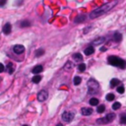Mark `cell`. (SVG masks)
I'll list each match as a JSON object with an SVG mask.
<instances>
[{"mask_svg":"<svg viewBox=\"0 0 126 126\" xmlns=\"http://www.w3.org/2000/svg\"><path fill=\"white\" fill-rule=\"evenodd\" d=\"M117 3V0H114V1L112 2H109V3H106V4H103L102 6L97 8V9H94V11H92L90 13V18L91 19H94V18H98L103 14H106L107 13L109 10H111L115 5H116Z\"/></svg>","mask_w":126,"mask_h":126,"instance_id":"cell-1","label":"cell"},{"mask_svg":"<svg viewBox=\"0 0 126 126\" xmlns=\"http://www.w3.org/2000/svg\"><path fill=\"white\" fill-rule=\"evenodd\" d=\"M107 60H108V63L112 66H116L121 69H124L126 67V62L117 56H109Z\"/></svg>","mask_w":126,"mask_h":126,"instance_id":"cell-2","label":"cell"},{"mask_svg":"<svg viewBox=\"0 0 126 126\" xmlns=\"http://www.w3.org/2000/svg\"><path fill=\"white\" fill-rule=\"evenodd\" d=\"M99 89H100V86H99V83L94 80V79H91L88 81V92L90 94H94L99 92Z\"/></svg>","mask_w":126,"mask_h":126,"instance_id":"cell-3","label":"cell"},{"mask_svg":"<svg viewBox=\"0 0 126 126\" xmlns=\"http://www.w3.org/2000/svg\"><path fill=\"white\" fill-rule=\"evenodd\" d=\"M114 118H115V114L111 112V113H108L106 117L101 118V119H98V122H99V123H108V122L113 121Z\"/></svg>","mask_w":126,"mask_h":126,"instance_id":"cell-4","label":"cell"},{"mask_svg":"<svg viewBox=\"0 0 126 126\" xmlns=\"http://www.w3.org/2000/svg\"><path fill=\"white\" fill-rule=\"evenodd\" d=\"M74 113L71 112V111H65L64 113L62 114V119L63 121L65 122H71L73 120V118H74Z\"/></svg>","mask_w":126,"mask_h":126,"instance_id":"cell-5","label":"cell"},{"mask_svg":"<svg viewBox=\"0 0 126 126\" xmlns=\"http://www.w3.org/2000/svg\"><path fill=\"white\" fill-rule=\"evenodd\" d=\"M47 97H48V93H47L45 90H41V91L38 92V100L39 101H46Z\"/></svg>","mask_w":126,"mask_h":126,"instance_id":"cell-6","label":"cell"},{"mask_svg":"<svg viewBox=\"0 0 126 126\" xmlns=\"http://www.w3.org/2000/svg\"><path fill=\"white\" fill-rule=\"evenodd\" d=\"M13 51L15 52L16 54H22L23 52L25 51V47L22 44H16L13 47Z\"/></svg>","mask_w":126,"mask_h":126,"instance_id":"cell-7","label":"cell"},{"mask_svg":"<svg viewBox=\"0 0 126 126\" xmlns=\"http://www.w3.org/2000/svg\"><path fill=\"white\" fill-rule=\"evenodd\" d=\"M81 112L83 115H85V116H89V115H91L93 113V109L90 107H83L81 109Z\"/></svg>","mask_w":126,"mask_h":126,"instance_id":"cell-8","label":"cell"},{"mask_svg":"<svg viewBox=\"0 0 126 126\" xmlns=\"http://www.w3.org/2000/svg\"><path fill=\"white\" fill-rule=\"evenodd\" d=\"M11 30H12V27H11V24L10 23H7L4 25L3 27V33L5 35H9L10 33H11Z\"/></svg>","mask_w":126,"mask_h":126,"instance_id":"cell-9","label":"cell"},{"mask_svg":"<svg viewBox=\"0 0 126 126\" xmlns=\"http://www.w3.org/2000/svg\"><path fill=\"white\" fill-rule=\"evenodd\" d=\"M86 19H87V16H86V15H79L78 17L75 18L74 22H75L76 24H78V23H83V22H85Z\"/></svg>","mask_w":126,"mask_h":126,"instance_id":"cell-10","label":"cell"},{"mask_svg":"<svg viewBox=\"0 0 126 126\" xmlns=\"http://www.w3.org/2000/svg\"><path fill=\"white\" fill-rule=\"evenodd\" d=\"M43 70H44L43 66H41V65H37V66H35V67L33 68L32 72H33L34 74H39L40 72H43Z\"/></svg>","mask_w":126,"mask_h":126,"instance_id":"cell-11","label":"cell"},{"mask_svg":"<svg viewBox=\"0 0 126 126\" xmlns=\"http://www.w3.org/2000/svg\"><path fill=\"white\" fill-rule=\"evenodd\" d=\"M104 40H106V38H97V39H94L93 43H92V44H93V45H99V44H103Z\"/></svg>","mask_w":126,"mask_h":126,"instance_id":"cell-12","label":"cell"},{"mask_svg":"<svg viewBox=\"0 0 126 126\" xmlns=\"http://www.w3.org/2000/svg\"><path fill=\"white\" fill-rule=\"evenodd\" d=\"M84 52H85L86 55H91V54H93L94 52V48L92 45H91V46H88V47L85 49V51H84Z\"/></svg>","mask_w":126,"mask_h":126,"instance_id":"cell-13","label":"cell"},{"mask_svg":"<svg viewBox=\"0 0 126 126\" xmlns=\"http://www.w3.org/2000/svg\"><path fill=\"white\" fill-rule=\"evenodd\" d=\"M113 39H114V41H116V43H119V41H121V39H122L121 34H120V33H115V34L113 35Z\"/></svg>","mask_w":126,"mask_h":126,"instance_id":"cell-14","label":"cell"},{"mask_svg":"<svg viewBox=\"0 0 126 126\" xmlns=\"http://www.w3.org/2000/svg\"><path fill=\"white\" fill-rule=\"evenodd\" d=\"M89 102H90V104H91L92 107H94V106H97V107H98L100 101H99V100H98V99H96V98H92V99L90 100V101H89Z\"/></svg>","mask_w":126,"mask_h":126,"instance_id":"cell-15","label":"cell"},{"mask_svg":"<svg viewBox=\"0 0 126 126\" xmlns=\"http://www.w3.org/2000/svg\"><path fill=\"white\" fill-rule=\"evenodd\" d=\"M30 26H31V23L29 22L28 20H24V21H22V22L20 23V27L21 28H28Z\"/></svg>","mask_w":126,"mask_h":126,"instance_id":"cell-16","label":"cell"},{"mask_svg":"<svg viewBox=\"0 0 126 126\" xmlns=\"http://www.w3.org/2000/svg\"><path fill=\"white\" fill-rule=\"evenodd\" d=\"M104 110H106V107H104L103 104H99L98 107H97V111L99 113H102Z\"/></svg>","mask_w":126,"mask_h":126,"instance_id":"cell-17","label":"cell"},{"mask_svg":"<svg viewBox=\"0 0 126 126\" xmlns=\"http://www.w3.org/2000/svg\"><path fill=\"white\" fill-rule=\"evenodd\" d=\"M40 80H41V76H39V75H36L35 77H33V79H32L33 83H35V84L39 83V82H40Z\"/></svg>","mask_w":126,"mask_h":126,"instance_id":"cell-18","label":"cell"},{"mask_svg":"<svg viewBox=\"0 0 126 126\" xmlns=\"http://www.w3.org/2000/svg\"><path fill=\"white\" fill-rule=\"evenodd\" d=\"M118 84H119V80L118 79H112L110 81V86L111 87H116V86H118Z\"/></svg>","mask_w":126,"mask_h":126,"instance_id":"cell-19","label":"cell"},{"mask_svg":"<svg viewBox=\"0 0 126 126\" xmlns=\"http://www.w3.org/2000/svg\"><path fill=\"white\" fill-rule=\"evenodd\" d=\"M7 70H8V73L9 74H12V73L14 72V67L12 65V63H8L7 65Z\"/></svg>","mask_w":126,"mask_h":126,"instance_id":"cell-20","label":"cell"},{"mask_svg":"<svg viewBox=\"0 0 126 126\" xmlns=\"http://www.w3.org/2000/svg\"><path fill=\"white\" fill-rule=\"evenodd\" d=\"M81 82H82V78H81V77L76 76V77L74 78V85L78 86V85H80V84H81Z\"/></svg>","mask_w":126,"mask_h":126,"instance_id":"cell-21","label":"cell"},{"mask_svg":"<svg viewBox=\"0 0 126 126\" xmlns=\"http://www.w3.org/2000/svg\"><path fill=\"white\" fill-rule=\"evenodd\" d=\"M73 58H74L75 60H77V61H82L83 60V56L80 53H75L74 55H73Z\"/></svg>","mask_w":126,"mask_h":126,"instance_id":"cell-22","label":"cell"},{"mask_svg":"<svg viewBox=\"0 0 126 126\" xmlns=\"http://www.w3.org/2000/svg\"><path fill=\"white\" fill-rule=\"evenodd\" d=\"M78 70H79L80 72L85 71V70H86V64H85V63H80L79 66H78Z\"/></svg>","mask_w":126,"mask_h":126,"instance_id":"cell-23","label":"cell"},{"mask_svg":"<svg viewBox=\"0 0 126 126\" xmlns=\"http://www.w3.org/2000/svg\"><path fill=\"white\" fill-rule=\"evenodd\" d=\"M44 50L43 49V48H39V49H38L37 51H36V56H41V55H44Z\"/></svg>","mask_w":126,"mask_h":126,"instance_id":"cell-24","label":"cell"},{"mask_svg":"<svg viewBox=\"0 0 126 126\" xmlns=\"http://www.w3.org/2000/svg\"><path fill=\"white\" fill-rule=\"evenodd\" d=\"M106 99H107V101H113V100H114V94H113L112 93L107 94V97H106Z\"/></svg>","mask_w":126,"mask_h":126,"instance_id":"cell-25","label":"cell"},{"mask_svg":"<svg viewBox=\"0 0 126 126\" xmlns=\"http://www.w3.org/2000/svg\"><path fill=\"white\" fill-rule=\"evenodd\" d=\"M120 107H121V103H120V102H114V103L112 104V109L116 110V109L120 108Z\"/></svg>","mask_w":126,"mask_h":126,"instance_id":"cell-26","label":"cell"},{"mask_svg":"<svg viewBox=\"0 0 126 126\" xmlns=\"http://www.w3.org/2000/svg\"><path fill=\"white\" fill-rule=\"evenodd\" d=\"M120 122H121L122 124H126V114H125V113L121 114V116H120Z\"/></svg>","mask_w":126,"mask_h":126,"instance_id":"cell-27","label":"cell"},{"mask_svg":"<svg viewBox=\"0 0 126 126\" xmlns=\"http://www.w3.org/2000/svg\"><path fill=\"white\" fill-rule=\"evenodd\" d=\"M117 92L120 93V94H123V93H124V87H123V86L118 87V88H117Z\"/></svg>","mask_w":126,"mask_h":126,"instance_id":"cell-28","label":"cell"},{"mask_svg":"<svg viewBox=\"0 0 126 126\" xmlns=\"http://www.w3.org/2000/svg\"><path fill=\"white\" fill-rule=\"evenodd\" d=\"M7 3V0H0V7H3Z\"/></svg>","mask_w":126,"mask_h":126,"instance_id":"cell-29","label":"cell"},{"mask_svg":"<svg viewBox=\"0 0 126 126\" xmlns=\"http://www.w3.org/2000/svg\"><path fill=\"white\" fill-rule=\"evenodd\" d=\"M4 70H5V67H4V65L2 64V63H0V73L4 72Z\"/></svg>","mask_w":126,"mask_h":126,"instance_id":"cell-30","label":"cell"},{"mask_svg":"<svg viewBox=\"0 0 126 126\" xmlns=\"http://www.w3.org/2000/svg\"><path fill=\"white\" fill-rule=\"evenodd\" d=\"M104 50H106V48H102V47L101 48V51H104Z\"/></svg>","mask_w":126,"mask_h":126,"instance_id":"cell-31","label":"cell"},{"mask_svg":"<svg viewBox=\"0 0 126 126\" xmlns=\"http://www.w3.org/2000/svg\"><path fill=\"white\" fill-rule=\"evenodd\" d=\"M56 126H63V125H62V124H61V123H58V124H57V125H56Z\"/></svg>","mask_w":126,"mask_h":126,"instance_id":"cell-32","label":"cell"},{"mask_svg":"<svg viewBox=\"0 0 126 126\" xmlns=\"http://www.w3.org/2000/svg\"><path fill=\"white\" fill-rule=\"evenodd\" d=\"M23 126H28V125H23Z\"/></svg>","mask_w":126,"mask_h":126,"instance_id":"cell-33","label":"cell"}]
</instances>
